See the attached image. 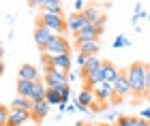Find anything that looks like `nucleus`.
<instances>
[{
    "instance_id": "obj_1",
    "label": "nucleus",
    "mask_w": 150,
    "mask_h": 126,
    "mask_svg": "<svg viewBox=\"0 0 150 126\" xmlns=\"http://www.w3.org/2000/svg\"><path fill=\"white\" fill-rule=\"evenodd\" d=\"M129 83L133 88V96L135 98H146L150 94L148 83H146V73H148V62H133L129 69H125Z\"/></svg>"
},
{
    "instance_id": "obj_8",
    "label": "nucleus",
    "mask_w": 150,
    "mask_h": 126,
    "mask_svg": "<svg viewBox=\"0 0 150 126\" xmlns=\"http://www.w3.org/2000/svg\"><path fill=\"white\" fill-rule=\"evenodd\" d=\"M92 92H94V96H97L99 103H110V105H112V98H114V85H112L110 81L99 83Z\"/></svg>"
},
{
    "instance_id": "obj_4",
    "label": "nucleus",
    "mask_w": 150,
    "mask_h": 126,
    "mask_svg": "<svg viewBox=\"0 0 150 126\" xmlns=\"http://www.w3.org/2000/svg\"><path fill=\"white\" fill-rule=\"evenodd\" d=\"M101 34H103V30H101L99 26L88 24L86 28L79 32V34H75V36H73V45L79 49L81 45H84V43H88V41H99V36H101Z\"/></svg>"
},
{
    "instance_id": "obj_23",
    "label": "nucleus",
    "mask_w": 150,
    "mask_h": 126,
    "mask_svg": "<svg viewBox=\"0 0 150 126\" xmlns=\"http://www.w3.org/2000/svg\"><path fill=\"white\" fill-rule=\"evenodd\" d=\"M9 118H11V107L2 105V107H0V126H6V124H9Z\"/></svg>"
},
{
    "instance_id": "obj_29",
    "label": "nucleus",
    "mask_w": 150,
    "mask_h": 126,
    "mask_svg": "<svg viewBox=\"0 0 150 126\" xmlns=\"http://www.w3.org/2000/svg\"><path fill=\"white\" fill-rule=\"evenodd\" d=\"M137 126H150V122H148V120H144V118H139V122H137Z\"/></svg>"
},
{
    "instance_id": "obj_2",
    "label": "nucleus",
    "mask_w": 150,
    "mask_h": 126,
    "mask_svg": "<svg viewBox=\"0 0 150 126\" xmlns=\"http://www.w3.org/2000/svg\"><path fill=\"white\" fill-rule=\"evenodd\" d=\"M37 24H39V26H45L47 30H52L54 34H60V36H62L64 32L69 30V26H67V17H64V15H56V13H47V11H43V13L39 15Z\"/></svg>"
},
{
    "instance_id": "obj_16",
    "label": "nucleus",
    "mask_w": 150,
    "mask_h": 126,
    "mask_svg": "<svg viewBox=\"0 0 150 126\" xmlns=\"http://www.w3.org/2000/svg\"><path fill=\"white\" fill-rule=\"evenodd\" d=\"M37 81H26V79H17L15 83V90H17V96H24V98H30L32 90H35Z\"/></svg>"
},
{
    "instance_id": "obj_32",
    "label": "nucleus",
    "mask_w": 150,
    "mask_h": 126,
    "mask_svg": "<svg viewBox=\"0 0 150 126\" xmlns=\"http://www.w3.org/2000/svg\"><path fill=\"white\" fill-rule=\"evenodd\" d=\"M101 126H114V124L112 122H105V124H101Z\"/></svg>"
},
{
    "instance_id": "obj_17",
    "label": "nucleus",
    "mask_w": 150,
    "mask_h": 126,
    "mask_svg": "<svg viewBox=\"0 0 150 126\" xmlns=\"http://www.w3.org/2000/svg\"><path fill=\"white\" fill-rule=\"evenodd\" d=\"M32 107H35V103L30 98H24V96H15L11 103V109H17V111H30L32 113Z\"/></svg>"
},
{
    "instance_id": "obj_13",
    "label": "nucleus",
    "mask_w": 150,
    "mask_h": 126,
    "mask_svg": "<svg viewBox=\"0 0 150 126\" xmlns=\"http://www.w3.org/2000/svg\"><path fill=\"white\" fill-rule=\"evenodd\" d=\"M32 118L30 111H17V109H11V118H9V124L6 126H22L24 122H28Z\"/></svg>"
},
{
    "instance_id": "obj_25",
    "label": "nucleus",
    "mask_w": 150,
    "mask_h": 126,
    "mask_svg": "<svg viewBox=\"0 0 150 126\" xmlns=\"http://www.w3.org/2000/svg\"><path fill=\"white\" fill-rule=\"evenodd\" d=\"M105 118H107V122H114V120H118L120 113L116 109H110V111H105Z\"/></svg>"
},
{
    "instance_id": "obj_30",
    "label": "nucleus",
    "mask_w": 150,
    "mask_h": 126,
    "mask_svg": "<svg viewBox=\"0 0 150 126\" xmlns=\"http://www.w3.org/2000/svg\"><path fill=\"white\" fill-rule=\"evenodd\" d=\"M142 11H144V9H142V2H135V11L133 13H142Z\"/></svg>"
},
{
    "instance_id": "obj_3",
    "label": "nucleus",
    "mask_w": 150,
    "mask_h": 126,
    "mask_svg": "<svg viewBox=\"0 0 150 126\" xmlns=\"http://www.w3.org/2000/svg\"><path fill=\"white\" fill-rule=\"evenodd\" d=\"M45 85L47 88H64V85H69V71L58 69V66H50L45 71Z\"/></svg>"
},
{
    "instance_id": "obj_27",
    "label": "nucleus",
    "mask_w": 150,
    "mask_h": 126,
    "mask_svg": "<svg viewBox=\"0 0 150 126\" xmlns=\"http://www.w3.org/2000/svg\"><path fill=\"white\" fill-rule=\"evenodd\" d=\"M142 118H144V120H148V122H150V107L142 111Z\"/></svg>"
},
{
    "instance_id": "obj_11",
    "label": "nucleus",
    "mask_w": 150,
    "mask_h": 126,
    "mask_svg": "<svg viewBox=\"0 0 150 126\" xmlns=\"http://www.w3.org/2000/svg\"><path fill=\"white\" fill-rule=\"evenodd\" d=\"M50 62H52V66H58V69L71 71L73 58H71V54H56V56H50Z\"/></svg>"
},
{
    "instance_id": "obj_34",
    "label": "nucleus",
    "mask_w": 150,
    "mask_h": 126,
    "mask_svg": "<svg viewBox=\"0 0 150 126\" xmlns=\"http://www.w3.org/2000/svg\"><path fill=\"white\" fill-rule=\"evenodd\" d=\"M81 2H88V0H81Z\"/></svg>"
},
{
    "instance_id": "obj_10",
    "label": "nucleus",
    "mask_w": 150,
    "mask_h": 126,
    "mask_svg": "<svg viewBox=\"0 0 150 126\" xmlns=\"http://www.w3.org/2000/svg\"><path fill=\"white\" fill-rule=\"evenodd\" d=\"M17 79H26V81H41V73L37 66L32 64H22L17 69Z\"/></svg>"
},
{
    "instance_id": "obj_5",
    "label": "nucleus",
    "mask_w": 150,
    "mask_h": 126,
    "mask_svg": "<svg viewBox=\"0 0 150 126\" xmlns=\"http://www.w3.org/2000/svg\"><path fill=\"white\" fill-rule=\"evenodd\" d=\"M58 34H54L52 30H47L45 26H39L37 24V28H35V43H37V47L43 51H47V47H50V45L54 43V38H56Z\"/></svg>"
},
{
    "instance_id": "obj_20",
    "label": "nucleus",
    "mask_w": 150,
    "mask_h": 126,
    "mask_svg": "<svg viewBox=\"0 0 150 126\" xmlns=\"http://www.w3.org/2000/svg\"><path fill=\"white\" fill-rule=\"evenodd\" d=\"M43 11H47V13H56V15H62L60 0H47V2L43 4Z\"/></svg>"
},
{
    "instance_id": "obj_28",
    "label": "nucleus",
    "mask_w": 150,
    "mask_h": 126,
    "mask_svg": "<svg viewBox=\"0 0 150 126\" xmlns=\"http://www.w3.org/2000/svg\"><path fill=\"white\" fill-rule=\"evenodd\" d=\"M77 77H81L79 73H69V81H75V79H77Z\"/></svg>"
},
{
    "instance_id": "obj_31",
    "label": "nucleus",
    "mask_w": 150,
    "mask_h": 126,
    "mask_svg": "<svg viewBox=\"0 0 150 126\" xmlns=\"http://www.w3.org/2000/svg\"><path fill=\"white\" fill-rule=\"evenodd\" d=\"M84 126H97V124H92V122H86V124H84Z\"/></svg>"
},
{
    "instance_id": "obj_15",
    "label": "nucleus",
    "mask_w": 150,
    "mask_h": 126,
    "mask_svg": "<svg viewBox=\"0 0 150 126\" xmlns=\"http://www.w3.org/2000/svg\"><path fill=\"white\" fill-rule=\"evenodd\" d=\"M103 73H105V81H110V83H114L116 79L120 77V69L116 66L114 62H110V60H103Z\"/></svg>"
},
{
    "instance_id": "obj_18",
    "label": "nucleus",
    "mask_w": 150,
    "mask_h": 126,
    "mask_svg": "<svg viewBox=\"0 0 150 126\" xmlns=\"http://www.w3.org/2000/svg\"><path fill=\"white\" fill-rule=\"evenodd\" d=\"M77 51H79V54H86L88 58H92V56H97L99 51H101V43L99 41H88V43L81 45Z\"/></svg>"
},
{
    "instance_id": "obj_33",
    "label": "nucleus",
    "mask_w": 150,
    "mask_h": 126,
    "mask_svg": "<svg viewBox=\"0 0 150 126\" xmlns=\"http://www.w3.org/2000/svg\"><path fill=\"white\" fill-rule=\"evenodd\" d=\"M75 126H84V122H75Z\"/></svg>"
},
{
    "instance_id": "obj_21",
    "label": "nucleus",
    "mask_w": 150,
    "mask_h": 126,
    "mask_svg": "<svg viewBox=\"0 0 150 126\" xmlns=\"http://www.w3.org/2000/svg\"><path fill=\"white\" fill-rule=\"evenodd\" d=\"M137 122H139V118H135V116H120L118 122H114V126H137Z\"/></svg>"
},
{
    "instance_id": "obj_6",
    "label": "nucleus",
    "mask_w": 150,
    "mask_h": 126,
    "mask_svg": "<svg viewBox=\"0 0 150 126\" xmlns=\"http://www.w3.org/2000/svg\"><path fill=\"white\" fill-rule=\"evenodd\" d=\"M112 85H114V96L127 98V96H131V94H133V88H131V83H129V77H127V73H125V71L120 73V77L116 79Z\"/></svg>"
},
{
    "instance_id": "obj_12",
    "label": "nucleus",
    "mask_w": 150,
    "mask_h": 126,
    "mask_svg": "<svg viewBox=\"0 0 150 126\" xmlns=\"http://www.w3.org/2000/svg\"><path fill=\"white\" fill-rule=\"evenodd\" d=\"M50 107H52V105L47 103V101H39V103H35V107H32V120H37V122L45 120L47 113H50Z\"/></svg>"
},
{
    "instance_id": "obj_7",
    "label": "nucleus",
    "mask_w": 150,
    "mask_h": 126,
    "mask_svg": "<svg viewBox=\"0 0 150 126\" xmlns=\"http://www.w3.org/2000/svg\"><path fill=\"white\" fill-rule=\"evenodd\" d=\"M67 26H69V32L75 36L88 26V22H86V17L81 15V13H71V15L67 17Z\"/></svg>"
},
{
    "instance_id": "obj_19",
    "label": "nucleus",
    "mask_w": 150,
    "mask_h": 126,
    "mask_svg": "<svg viewBox=\"0 0 150 126\" xmlns=\"http://www.w3.org/2000/svg\"><path fill=\"white\" fill-rule=\"evenodd\" d=\"M62 88H47V98L45 101L50 105H62Z\"/></svg>"
},
{
    "instance_id": "obj_14",
    "label": "nucleus",
    "mask_w": 150,
    "mask_h": 126,
    "mask_svg": "<svg viewBox=\"0 0 150 126\" xmlns=\"http://www.w3.org/2000/svg\"><path fill=\"white\" fill-rule=\"evenodd\" d=\"M81 15L86 17V22H88V24H97L99 19H103V17H105V15H103V11H101L99 6H94V4H88Z\"/></svg>"
},
{
    "instance_id": "obj_24",
    "label": "nucleus",
    "mask_w": 150,
    "mask_h": 126,
    "mask_svg": "<svg viewBox=\"0 0 150 126\" xmlns=\"http://www.w3.org/2000/svg\"><path fill=\"white\" fill-rule=\"evenodd\" d=\"M75 62H77L79 69H84V66L88 64V56H86V54H79V51H77V56H75Z\"/></svg>"
},
{
    "instance_id": "obj_22",
    "label": "nucleus",
    "mask_w": 150,
    "mask_h": 126,
    "mask_svg": "<svg viewBox=\"0 0 150 126\" xmlns=\"http://www.w3.org/2000/svg\"><path fill=\"white\" fill-rule=\"evenodd\" d=\"M129 45H131V41H129L125 34H120V36H116V38H114L112 47H114V49H122V47H129Z\"/></svg>"
},
{
    "instance_id": "obj_26",
    "label": "nucleus",
    "mask_w": 150,
    "mask_h": 126,
    "mask_svg": "<svg viewBox=\"0 0 150 126\" xmlns=\"http://www.w3.org/2000/svg\"><path fill=\"white\" fill-rule=\"evenodd\" d=\"M45 2H47V0H28V6H30V9H37V6H39V9H43Z\"/></svg>"
},
{
    "instance_id": "obj_9",
    "label": "nucleus",
    "mask_w": 150,
    "mask_h": 126,
    "mask_svg": "<svg viewBox=\"0 0 150 126\" xmlns=\"http://www.w3.org/2000/svg\"><path fill=\"white\" fill-rule=\"evenodd\" d=\"M45 54H50V56H56V54H71V43L67 41V36H56L54 38V43L47 47Z\"/></svg>"
}]
</instances>
